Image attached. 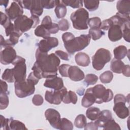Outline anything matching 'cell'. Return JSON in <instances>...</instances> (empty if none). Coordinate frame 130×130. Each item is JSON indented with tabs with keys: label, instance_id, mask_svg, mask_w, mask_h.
I'll return each instance as SVG.
<instances>
[{
	"label": "cell",
	"instance_id": "3957f363",
	"mask_svg": "<svg viewBox=\"0 0 130 130\" xmlns=\"http://www.w3.org/2000/svg\"><path fill=\"white\" fill-rule=\"evenodd\" d=\"M73 27L78 30H85L88 28L87 21L89 14L86 10L80 8L72 13L70 16Z\"/></svg>",
	"mask_w": 130,
	"mask_h": 130
},
{
	"label": "cell",
	"instance_id": "6da1fadb",
	"mask_svg": "<svg viewBox=\"0 0 130 130\" xmlns=\"http://www.w3.org/2000/svg\"><path fill=\"white\" fill-rule=\"evenodd\" d=\"M36 59L31 70L39 79L48 78L57 75V71L60 61L54 53L49 55L41 51L38 48L36 52Z\"/></svg>",
	"mask_w": 130,
	"mask_h": 130
},
{
	"label": "cell",
	"instance_id": "d6a6232c",
	"mask_svg": "<svg viewBox=\"0 0 130 130\" xmlns=\"http://www.w3.org/2000/svg\"><path fill=\"white\" fill-rule=\"evenodd\" d=\"M86 123V118L83 114L78 115L75 119L74 124L78 128H82L84 127Z\"/></svg>",
	"mask_w": 130,
	"mask_h": 130
},
{
	"label": "cell",
	"instance_id": "9a60e30c",
	"mask_svg": "<svg viewBox=\"0 0 130 130\" xmlns=\"http://www.w3.org/2000/svg\"><path fill=\"white\" fill-rule=\"evenodd\" d=\"M68 77L74 81H79L85 78V75L79 67L70 66L68 70Z\"/></svg>",
	"mask_w": 130,
	"mask_h": 130
},
{
	"label": "cell",
	"instance_id": "74e56055",
	"mask_svg": "<svg viewBox=\"0 0 130 130\" xmlns=\"http://www.w3.org/2000/svg\"><path fill=\"white\" fill-rule=\"evenodd\" d=\"M9 105V98L7 92H0V109L3 110L7 108Z\"/></svg>",
	"mask_w": 130,
	"mask_h": 130
},
{
	"label": "cell",
	"instance_id": "52a82bcc",
	"mask_svg": "<svg viewBox=\"0 0 130 130\" xmlns=\"http://www.w3.org/2000/svg\"><path fill=\"white\" fill-rule=\"evenodd\" d=\"M14 86L15 94L20 98L29 96L35 91V85L27 79L21 82H15Z\"/></svg>",
	"mask_w": 130,
	"mask_h": 130
},
{
	"label": "cell",
	"instance_id": "d4e9b609",
	"mask_svg": "<svg viewBox=\"0 0 130 130\" xmlns=\"http://www.w3.org/2000/svg\"><path fill=\"white\" fill-rule=\"evenodd\" d=\"M115 58L116 59L121 60L125 57L128 53L127 48L123 45H120L116 48L113 50Z\"/></svg>",
	"mask_w": 130,
	"mask_h": 130
},
{
	"label": "cell",
	"instance_id": "2e32d148",
	"mask_svg": "<svg viewBox=\"0 0 130 130\" xmlns=\"http://www.w3.org/2000/svg\"><path fill=\"white\" fill-rule=\"evenodd\" d=\"M113 111L116 115L121 119H124L129 115L128 108L124 102H117L114 103Z\"/></svg>",
	"mask_w": 130,
	"mask_h": 130
},
{
	"label": "cell",
	"instance_id": "4316f807",
	"mask_svg": "<svg viewBox=\"0 0 130 130\" xmlns=\"http://www.w3.org/2000/svg\"><path fill=\"white\" fill-rule=\"evenodd\" d=\"M9 129L13 130L27 129L23 123L19 120H14L12 118H10L9 119Z\"/></svg>",
	"mask_w": 130,
	"mask_h": 130
},
{
	"label": "cell",
	"instance_id": "db71d44e",
	"mask_svg": "<svg viewBox=\"0 0 130 130\" xmlns=\"http://www.w3.org/2000/svg\"><path fill=\"white\" fill-rule=\"evenodd\" d=\"M127 102V98L121 94H117L115 95L114 99V103L117 102H124L126 103Z\"/></svg>",
	"mask_w": 130,
	"mask_h": 130
},
{
	"label": "cell",
	"instance_id": "7bdbcfd3",
	"mask_svg": "<svg viewBox=\"0 0 130 130\" xmlns=\"http://www.w3.org/2000/svg\"><path fill=\"white\" fill-rule=\"evenodd\" d=\"M70 66L71 65L68 64H62L59 66L58 71L62 77H68V70Z\"/></svg>",
	"mask_w": 130,
	"mask_h": 130
},
{
	"label": "cell",
	"instance_id": "681fc988",
	"mask_svg": "<svg viewBox=\"0 0 130 130\" xmlns=\"http://www.w3.org/2000/svg\"><path fill=\"white\" fill-rule=\"evenodd\" d=\"M41 3L43 8L52 9L55 6L54 1L41 0Z\"/></svg>",
	"mask_w": 130,
	"mask_h": 130
},
{
	"label": "cell",
	"instance_id": "ee69618b",
	"mask_svg": "<svg viewBox=\"0 0 130 130\" xmlns=\"http://www.w3.org/2000/svg\"><path fill=\"white\" fill-rule=\"evenodd\" d=\"M58 25L59 30L61 31H66L70 27V24L68 21L66 19H62L59 21Z\"/></svg>",
	"mask_w": 130,
	"mask_h": 130
},
{
	"label": "cell",
	"instance_id": "f35d334b",
	"mask_svg": "<svg viewBox=\"0 0 130 130\" xmlns=\"http://www.w3.org/2000/svg\"><path fill=\"white\" fill-rule=\"evenodd\" d=\"M103 129L105 130L107 129H119L120 130L121 128L118 124H117L115 121L111 119L107 121L103 126Z\"/></svg>",
	"mask_w": 130,
	"mask_h": 130
},
{
	"label": "cell",
	"instance_id": "9c48e42d",
	"mask_svg": "<svg viewBox=\"0 0 130 130\" xmlns=\"http://www.w3.org/2000/svg\"><path fill=\"white\" fill-rule=\"evenodd\" d=\"M67 89L65 87L58 90L46 91L45 95V100L50 104L59 105L62 101L63 98L67 92Z\"/></svg>",
	"mask_w": 130,
	"mask_h": 130
},
{
	"label": "cell",
	"instance_id": "f1b7e54d",
	"mask_svg": "<svg viewBox=\"0 0 130 130\" xmlns=\"http://www.w3.org/2000/svg\"><path fill=\"white\" fill-rule=\"evenodd\" d=\"M50 34L49 31L42 25L38 26L35 30V35L36 36L42 37L44 39L50 37Z\"/></svg>",
	"mask_w": 130,
	"mask_h": 130
},
{
	"label": "cell",
	"instance_id": "ab89813d",
	"mask_svg": "<svg viewBox=\"0 0 130 130\" xmlns=\"http://www.w3.org/2000/svg\"><path fill=\"white\" fill-rule=\"evenodd\" d=\"M73 129V125L71 121L65 118L61 119L59 129L72 130Z\"/></svg>",
	"mask_w": 130,
	"mask_h": 130
},
{
	"label": "cell",
	"instance_id": "4fadbf2b",
	"mask_svg": "<svg viewBox=\"0 0 130 130\" xmlns=\"http://www.w3.org/2000/svg\"><path fill=\"white\" fill-rule=\"evenodd\" d=\"M58 45V39L54 37H49L41 40L38 43V49L42 52L47 53L52 48Z\"/></svg>",
	"mask_w": 130,
	"mask_h": 130
},
{
	"label": "cell",
	"instance_id": "1f68e13d",
	"mask_svg": "<svg viewBox=\"0 0 130 130\" xmlns=\"http://www.w3.org/2000/svg\"><path fill=\"white\" fill-rule=\"evenodd\" d=\"M85 7L90 11H95L98 9L100 2L98 1L85 0L83 1Z\"/></svg>",
	"mask_w": 130,
	"mask_h": 130
},
{
	"label": "cell",
	"instance_id": "4dcf8cb0",
	"mask_svg": "<svg viewBox=\"0 0 130 130\" xmlns=\"http://www.w3.org/2000/svg\"><path fill=\"white\" fill-rule=\"evenodd\" d=\"M2 78L3 80L7 81L9 83L15 82V79L12 69H6L3 73Z\"/></svg>",
	"mask_w": 130,
	"mask_h": 130
},
{
	"label": "cell",
	"instance_id": "5b68a950",
	"mask_svg": "<svg viewBox=\"0 0 130 130\" xmlns=\"http://www.w3.org/2000/svg\"><path fill=\"white\" fill-rule=\"evenodd\" d=\"M92 93L95 99V103L102 104L111 101L113 98L112 91L106 88L101 84H98L92 87Z\"/></svg>",
	"mask_w": 130,
	"mask_h": 130
},
{
	"label": "cell",
	"instance_id": "8d00e7d4",
	"mask_svg": "<svg viewBox=\"0 0 130 130\" xmlns=\"http://www.w3.org/2000/svg\"><path fill=\"white\" fill-rule=\"evenodd\" d=\"M98 80V77L96 75L93 74H87L85 76L84 83L86 84L87 86L90 85H93L96 83Z\"/></svg>",
	"mask_w": 130,
	"mask_h": 130
},
{
	"label": "cell",
	"instance_id": "c3c4849f",
	"mask_svg": "<svg viewBox=\"0 0 130 130\" xmlns=\"http://www.w3.org/2000/svg\"><path fill=\"white\" fill-rule=\"evenodd\" d=\"M9 119L6 118L3 115H1V126L0 128L5 130H8L9 128Z\"/></svg>",
	"mask_w": 130,
	"mask_h": 130
},
{
	"label": "cell",
	"instance_id": "83f0119b",
	"mask_svg": "<svg viewBox=\"0 0 130 130\" xmlns=\"http://www.w3.org/2000/svg\"><path fill=\"white\" fill-rule=\"evenodd\" d=\"M77 95L72 91H69L67 92L62 99V102L65 104H69L72 103L73 104H76L77 102Z\"/></svg>",
	"mask_w": 130,
	"mask_h": 130
},
{
	"label": "cell",
	"instance_id": "680465c9",
	"mask_svg": "<svg viewBox=\"0 0 130 130\" xmlns=\"http://www.w3.org/2000/svg\"><path fill=\"white\" fill-rule=\"evenodd\" d=\"M59 30V27L58 25V24H56L55 23H53L51 27L50 28L49 31L50 34H56L57 33L58 30Z\"/></svg>",
	"mask_w": 130,
	"mask_h": 130
},
{
	"label": "cell",
	"instance_id": "5bb4252c",
	"mask_svg": "<svg viewBox=\"0 0 130 130\" xmlns=\"http://www.w3.org/2000/svg\"><path fill=\"white\" fill-rule=\"evenodd\" d=\"M44 86L53 89L54 90H58L63 87V82L62 78L55 76L47 78L44 83Z\"/></svg>",
	"mask_w": 130,
	"mask_h": 130
},
{
	"label": "cell",
	"instance_id": "f6af8a7d",
	"mask_svg": "<svg viewBox=\"0 0 130 130\" xmlns=\"http://www.w3.org/2000/svg\"><path fill=\"white\" fill-rule=\"evenodd\" d=\"M1 24L2 26H3L5 28H6L7 26H8L11 23V20L6 14L3 13L2 12H1Z\"/></svg>",
	"mask_w": 130,
	"mask_h": 130
},
{
	"label": "cell",
	"instance_id": "11a10c76",
	"mask_svg": "<svg viewBox=\"0 0 130 130\" xmlns=\"http://www.w3.org/2000/svg\"><path fill=\"white\" fill-rule=\"evenodd\" d=\"M27 80L31 82L32 83H33L35 85L38 83L40 79L35 75V74L32 72L29 74V75H28V77H27Z\"/></svg>",
	"mask_w": 130,
	"mask_h": 130
},
{
	"label": "cell",
	"instance_id": "f907efd6",
	"mask_svg": "<svg viewBox=\"0 0 130 130\" xmlns=\"http://www.w3.org/2000/svg\"><path fill=\"white\" fill-rule=\"evenodd\" d=\"M43 98L40 94H36L32 99V103L36 106H40L43 103Z\"/></svg>",
	"mask_w": 130,
	"mask_h": 130
},
{
	"label": "cell",
	"instance_id": "6125c7cd",
	"mask_svg": "<svg viewBox=\"0 0 130 130\" xmlns=\"http://www.w3.org/2000/svg\"><path fill=\"white\" fill-rule=\"evenodd\" d=\"M9 1H4V0H1L0 1V4L1 5H3L4 6V7L5 8L7 7V6H8V4L9 3Z\"/></svg>",
	"mask_w": 130,
	"mask_h": 130
},
{
	"label": "cell",
	"instance_id": "ac0fdd59",
	"mask_svg": "<svg viewBox=\"0 0 130 130\" xmlns=\"http://www.w3.org/2000/svg\"><path fill=\"white\" fill-rule=\"evenodd\" d=\"M95 102V99L92 93V87L88 88L85 93L82 100V106L85 108H88L92 105Z\"/></svg>",
	"mask_w": 130,
	"mask_h": 130
},
{
	"label": "cell",
	"instance_id": "e575fe53",
	"mask_svg": "<svg viewBox=\"0 0 130 130\" xmlns=\"http://www.w3.org/2000/svg\"><path fill=\"white\" fill-rule=\"evenodd\" d=\"M113 78V73L110 71H107L102 73L100 76L101 82L103 83H110Z\"/></svg>",
	"mask_w": 130,
	"mask_h": 130
},
{
	"label": "cell",
	"instance_id": "484cf974",
	"mask_svg": "<svg viewBox=\"0 0 130 130\" xmlns=\"http://www.w3.org/2000/svg\"><path fill=\"white\" fill-rule=\"evenodd\" d=\"M101 112L100 109L98 108L94 107H90L86 110V115L90 120H96L99 118Z\"/></svg>",
	"mask_w": 130,
	"mask_h": 130
},
{
	"label": "cell",
	"instance_id": "7402d4cb",
	"mask_svg": "<svg viewBox=\"0 0 130 130\" xmlns=\"http://www.w3.org/2000/svg\"><path fill=\"white\" fill-rule=\"evenodd\" d=\"M55 8L54 10L56 17L58 18H63L67 13V8L66 5L62 1H54Z\"/></svg>",
	"mask_w": 130,
	"mask_h": 130
},
{
	"label": "cell",
	"instance_id": "91938a15",
	"mask_svg": "<svg viewBox=\"0 0 130 130\" xmlns=\"http://www.w3.org/2000/svg\"><path fill=\"white\" fill-rule=\"evenodd\" d=\"M122 73L126 77H129L130 76V67L128 64L125 65L122 70Z\"/></svg>",
	"mask_w": 130,
	"mask_h": 130
},
{
	"label": "cell",
	"instance_id": "94428289",
	"mask_svg": "<svg viewBox=\"0 0 130 130\" xmlns=\"http://www.w3.org/2000/svg\"><path fill=\"white\" fill-rule=\"evenodd\" d=\"M1 82V92H7L8 90V85L5 81L3 80L0 81Z\"/></svg>",
	"mask_w": 130,
	"mask_h": 130
},
{
	"label": "cell",
	"instance_id": "7c38bea8",
	"mask_svg": "<svg viewBox=\"0 0 130 130\" xmlns=\"http://www.w3.org/2000/svg\"><path fill=\"white\" fill-rule=\"evenodd\" d=\"M5 12L10 20H15L22 15L23 10V7L17 1H14L9 8L5 9Z\"/></svg>",
	"mask_w": 130,
	"mask_h": 130
},
{
	"label": "cell",
	"instance_id": "f546056e",
	"mask_svg": "<svg viewBox=\"0 0 130 130\" xmlns=\"http://www.w3.org/2000/svg\"><path fill=\"white\" fill-rule=\"evenodd\" d=\"M88 35L93 40L95 41L100 39L103 36H104L105 35V32L100 28H90L89 30Z\"/></svg>",
	"mask_w": 130,
	"mask_h": 130
},
{
	"label": "cell",
	"instance_id": "ffe728a7",
	"mask_svg": "<svg viewBox=\"0 0 130 130\" xmlns=\"http://www.w3.org/2000/svg\"><path fill=\"white\" fill-rule=\"evenodd\" d=\"M116 8L118 13L124 15H129L130 1H118L117 2Z\"/></svg>",
	"mask_w": 130,
	"mask_h": 130
},
{
	"label": "cell",
	"instance_id": "ba28073f",
	"mask_svg": "<svg viewBox=\"0 0 130 130\" xmlns=\"http://www.w3.org/2000/svg\"><path fill=\"white\" fill-rule=\"evenodd\" d=\"M34 21L30 17H27L26 15H21L14 20V26L18 31L23 33L34 28Z\"/></svg>",
	"mask_w": 130,
	"mask_h": 130
},
{
	"label": "cell",
	"instance_id": "d6986e66",
	"mask_svg": "<svg viewBox=\"0 0 130 130\" xmlns=\"http://www.w3.org/2000/svg\"><path fill=\"white\" fill-rule=\"evenodd\" d=\"M111 119H112V115L111 111L108 110H104L101 112L100 115L95 120V123L98 127H103L104 125Z\"/></svg>",
	"mask_w": 130,
	"mask_h": 130
},
{
	"label": "cell",
	"instance_id": "816d5d0a",
	"mask_svg": "<svg viewBox=\"0 0 130 130\" xmlns=\"http://www.w3.org/2000/svg\"><path fill=\"white\" fill-rule=\"evenodd\" d=\"M55 54L59 57L60 59L64 60H69V54L61 50H57L55 52Z\"/></svg>",
	"mask_w": 130,
	"mask_h": 130
},
{
	"label": "cell",
	"instance_id": "9f6ffc18",
	"mask_svg": "<svg viewBox=\"0 0 130 130\" xmlns=\"http://www.w3.org/2000/svg\"><path fill=\"white\" fill-rule=\"evenodd\" d=\"M16 30L14 24H13L12 22L5 28V32H6V36H9L11 33L14 32Z\"/></svg>",
	"mask_w": 130,
	"mask_h": 130
},
{
	"label": "cell",
	"instance_id": "8992f818",
	"mask_svg": "<svg viewBox=\"0 0 130 130\" xmlns=\"http://www.w3.org/2000/svg\"><path fill=\"white\" fill-rule=\"evenodd\" d=\"M12 63L14 66V67L12 69L15 82H18L25 80L26 73L25 59L21 56H17Z\"/></svg>",
	"mask_w": 130,
	"mask_h": 130
},
{
	"label": "cell",
	"instance_id": "6f0895ef",
	"mask_svg": "<svg viewBox=\"0 0 130 130\" xmlns=\"http://www.w3.org/2000/svg\"><path fill=\"white\" fill-rule=\"evenodd\" d=\"M99 127L96 124L93 122H91L88 123H86V125L84 127V129H91V130H97Z\"/></svg>",
	"mask_w": 130,
	"mask_h": 130
},
{
	"label": "cell",
	"instance_id": "f5cc1de1",
	"mask_svg": "<svg viewBox=\"0 0 130 130\" xmlns=\"http://www.w3.org/2000/svg\"><path fill=\"white\" fill-rule=\"evenodd\" d=\"M19 4H20L23 8H24L25 9L30 10L31 4H32V1H16Z\"/></svg>",
	"mask_w": 130,
	"mask_h": 130
},
{
	"label": "cell",
	"instance_id": "7dc6e473",
	"mask_svg": "<svg viewBox=\"0 0 130 130\" xmlns=\"http://www.w3.org/2000/svg\"><path fill=\"white\" fill-rule=\"evenodd\" d=\"M113 25V22L112 20L109 18L106 20H103L102 23L100 26V29L102 30H109V29Z\"/></svg>",
	"mask_w": 130,
	"mask_h": 130
},
{
	"label": "cell",
	"instance_id": "7a4b0ae2",
	"mask_svg": "<svg viewBox=\"0 0 130 130\" xmlns=\"http://www.w3.org/2000/svg\"><path fill=\"white\" fill-rule=\"evenodd\" d=\"M90 38L89 35H81L75 38L70 32H65L62 35L64 46L68 52L71 54L86 48L90 43Z\"/></svg>",
	"mask_w": 130,
	"mask_h": 130
},
{
	"label": "cell",
	"instance_id": "d590c367",
	"mask_svg": "<svg viewBox=\"0 0 130 130\" xmlns=\"http://www.w3.org/2000/svg\"><path fill=\"white\" fill-rule=\"evenodd\" d=\"M66 6H70L73 8H79L83 6V1L79 0H65L62 1Z\"/></svg>",
	"mask_w": 130,
	"mask_h": 130
},
{
	"label": "cell",
	"instance_id": "603a6c76",
	"mask_svg": "<svg viewBox=\"0 0 130 130\" xmlns=\"http://www.w3.org/2000/svg\"><path fill=\"white\" fill-rule=\"evenodd\" d=\"M31 15L40 16L43 12V8L42 6L41 0H32L30 9Z\"/></svg>",
	"mask_w": 130,
	"mask_h": 130
},
{
	"label": "cell",
	"instance_id": "836d02e7",
	"mask_svg": "<svg viewBox=\"0 0 130 130\" xmlns=\"http://www.w3.org/2000/svg\"><path fill=\"white\" fill-rule=\"evenodd\" d=\"M22 33L18 31L16 29L14 32L11 33V34L9 36V39H8L11 47L15 45L18 42L19 38L22 35Z\"/></svg>",
	"mask_w": 130,
	"mask_h": 130
},
{
	"label": "cell",
	"instance_id": "bcb514c9",
	"mask_svg": "<svg viewBox=\"0 0 130 130\" xmlns=\"http://www.w3.org/2000/svg\"><path fill=\"white\" fill-rule=\"evenodd\" d=\"M52 23H53L52 22V20H51V18H50V17L49 16H46L43 19L41 25H43L49 31Z\"/></svg>",
	"mask_w": 130,
	"mask_h": 130
},
{
	"label": "cell",
	"instance_id": "8fae6325",
	"mask_svg": "<svg viewBox=\"0 0 130 130\" xmlns=\"http://www.w3.org/2000/svg\"><path fill=\"white\" fill-rule=\"evenodd\" d=\"M17 56L16 52L12 47H6L1 52V62L5 65L12 63Z\"/></svg>",
	"mask_w": 130,
	"mask_h": 130
},
{
	"label": "cell",
	"instance_id": "44dd1931",
	"mask_svg": "<svg viewBox=\"0 0 130 130\" xmlns=\"http://www.w3.org/2000/svg\"><path fill=\"white\" fill-rule=\"evenodd\" d=\"M75 59L76 63L82 67H87L90 62L89 56L84 52H79L76 54Z\"/></svg>",
	"mask_w": 130,
	"mask_h": 130
},
{
	"label": "cell",
	"instance_id": "277c9868",
	"mask_svg": "<svg viewBox=\"0 0 130 130\" xmlns=\"http://www.w3.org/2000/svg\"><path fill=\"white\" fill-rule=\"evenodd\" d=\"M111 52L105 48L99 49L92 57L93 68L97 70H101L105 64L109 62L111 58Z\"/></svg>",
	"mask_w": 130,
	"mask_h": 130
},
{
	"label": "cell",
	"instance_id": "cb8c5ba5",
	"mask_svg": "<svg viewBox=\"0 0 130 130\" xmlns=\"http://www.w3.org/2000/svg\"><path fill=\"white\" fill-rule=\"evenodd\" d=\"M124 66L125 64L121 60L114 58L112 59L111 62L110 68L114 73L121 74L122 73Z\"/></svg>",
	"mask_w": 130,
	"mask_h": 130
},
{
	"label": "cell",
	"instance_id": "30bf717a",
	"mask_svg": "<svg viewBox=\"0 0 130 130\" xmlns=\"http://www.w3.org/2000/svg\"><path fill=\"white\" fill-rule=\"evenodd\" d=\"M45 116L52 127L59 129L61 118L59 113L56 110L49 108L46 110Z\"/></svg>",
	"mask_w": 130,
	"mask_h": 130
},
{
	"label": "cell",
	"instance_id": "e0dca14e",
	"mask_svg": "<svg viewBox=\"0 0 130 130\" xmlns=\"http://www.w3.org/2000/svg\"><path fill=\"white\" fill-rule=\"evenodd\" d=\"M122 37L121 27L117 25H113L108 30V38L112 42L120 40Z\"/></svg>",
	"mask_w": 130,
	"mask_h": 130
},
{
	"label": "cell",
	"instance_id": "60d3db41",
	"mask_svg": "<svg viewBox=\"0 0 130 130\" xmlns=\"http://www.w3.org/2000/svg\"><path fill=\"white\" fill-rule=\"evenodd\" d=\"M101 23V19L98 17L90 18L87 21V24L90 28H100Z\"/></svg>",
	"mask_w": 130,
	"mask_h": 130
},
{
	"label": "cell",
	"instance_id": "b9f144b4",
	"mask_svg": "<svg viewBox=\"0 0 130 130\" xmlns=\"http://www.w3.org/2000/svg\"><path fill=\"white\" fill-rule=\"evenodd\" d=\"M122 37L127 42H129V22L125 23L122 27Z\"/></svg>",
	"mask_w": 130,
	"mask_h": 130
}]
</instances>
